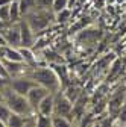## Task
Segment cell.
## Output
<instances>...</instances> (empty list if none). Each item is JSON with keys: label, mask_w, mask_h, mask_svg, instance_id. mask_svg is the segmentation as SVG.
<instances>
[{"label": "cell", "mask_w": 126, "mask_h": 127, "mask_svg": "<svg viewBox=\"0 0 126 127\" xmlns=\"http://www.w3.org/2000/svg\"><path fill=\"white\" fill-rule=\"evenodd\" d=\"M24 127H35V115L30 117V118L27 120V123L24 124Z\"/></svg>", "instance_id": "cell-31"}, {"label": "cell", "mask_w": 126, "mask_h": 127, "mask_svg": "<svg viewBox=\"0 0 126 127\" xmlns=\"http://www.w3.org/2000/svg\"><path fill=\"white\" fill-rule=\"evenodd\" d=\"M44 58L46 61L49 64H64V59H62V56L53 50H46L44 52Z\"/></svg>", "instance_id": "cell-18"}, {"label": "cell", "mask_w": 126, "mask_h": 127, "mask_svg": "<svg viewBox=\"0 0 126 127\" xmlns=\"http://www.w3.org/2000/svg\"><path fill=\"white\" fill-rule=\"evenodd\" d=\"M67 3H68V0H53V5H52V11L56 14L62 9H65L67 8Z\"/></svg>", "instance_id": "cell-24"}, {"label": "cell", "mask_w": 126, "mask_h": 127, "mask_svg": "<svg viewBox=\"0 0 126 127\" xmlns=\"http://www.w3.org/2000/svg\"><path fill=\"white\" fill-rule=\"evenodd\" d=\"M11 2H12V0H0V8L5 6V5H9Z\"/></svg>", "instance_id": "cell-33"}, {"label": "cell", "mask_w": 126, "mask_h": 127, "mask_svg": "<svg viewBox=\"0 0 126 127\" xmlns=\"http://www.w3.org/2000/svg\"><path fill=\"white\" fill-rule=\"evenodd\" d=\"M2 35L6 39V44L9 47H14V49H20L21 47V36H20V24L18 23H14L6 26L5 29L0 30Z\"/></svg>", "instance_id": "cell-6"}, {"label": "cell", "mask_w": 126, "mask_h": 127, "mask_svg": "<svg viewBox=\"0 0 126 127\" xmlns=\"http://www.w3.org/2000/svg\"><path fill=\"white\" fill-rule=\"evenodd\" d=\"M18 50H20V53H21V56H23V61L27 64L30 68H35V67H37V56L34 55L32 49H27V47H20Z\"/></svg>", "instance_id": "cell-13"}, {"label": "cell", "mask_w": 126, "mask_h": 127, "mask_svg": "<svg viewBox=\"0 0 126 127\" xmlns=\"http://www.w3.org/2000/svg\"><path fill=\"white\" fill-rule=\"evenodd\" d=\"M125 97H126V92L125 89H119L116 91L111 97H109L108 100V106H106V112L109 114V117H113L116 118L117 114H119V110L122 109L123 103H125Z\"/></svg>", "instance_id": "cell-7"}, {"label": "cell", "mask_w": 126, "mask_h": 127, "mask_svg": "<svg viewBox=\"0 0 126 127\" xmlns=\"http://www.w3.org/2000/svg\"><path fill=\"white\" fill-rule=\"evenodd\" d=\"M87 24H90V18H85V21H79L74 27H71V32H73V30H74V32H76V30H82L84 26H87Z\"/></svg>", "instance_id": "cell-28"}, {"label": "cell", "mask_w": 126, "mask_h": 127, "mask_svg": "<svg viewBox=\"0 0 126 127\" xmlns=\"http://www.w3.org/2000/svg\"><path fill=\"white\" fill-rule=\"evenodd\" d=\"M5 101V97H3V92L0 91V103H3Z\"/></svg>", "instance_id": "cell-35"}, {"label": "cell", "mask_w": 126, "mask_h": 127, "mask_svg": "<svg viewBox=\"0 0 126 127\" xmlns=\"http://www.w3.org/2000/svg\"><path fill=\"white\" fill-rule=\"evenodd\" d=\"M71 109H73V103L65 97V94L62 92V89H59L58 92L53 94V115L71 120L73 118Z\"/></svg>", "instance_id": "cell-4"}, {"label": "cell", "mask_w": 126, "mask_h": 127, "mask_svg": "<svg viewBox=\"0 0 126 127\" xmlns=\"http://www.w3.org/2000/svg\"><path fill=\"white\" fill-rule=\"evenodd\" d=\"M62 92L65 94V97H67L71 103H74V101H76V98L81 95V92H82V91H81V88H79V86H76V85H68L67 88L62 89Z\"/></svg>", "instance_id": "cell-17"}, {"label": "cell", "mask_w": 126, "mask_h": 127, "mask_svg": "<svg viewBox=\"0 0 126 127\" xmlns=\"http://www.w3.org/2000/svg\"><path fill=\"white\" fill-rule=\"evenodd\" d=\"M34 117V115H32ZM30 117H23V115H18V114H11L9 120L6 121V127H24V124L27 123Z\"/></svg>", "instance_id": "cell-14"}, {"label": "cell", "mask_w": 126, "mask_h": 127, "mask_svg": "<svg viewBox=\"0 0 126 127\" xmlns=\"http://www.w3.org/2000/svg\"><path fill=\"white\" fill-rule=\"evenodd\" d=\"M27 76L32 77L40 86H44L46 89H49V92H52V94H55L59 89H62L61 88V82H59L56 73L53 71V68H49V67H35V68L29 70Z\"/></svg>", "instance_id": "cell-1"}, {"label": "cell", "mask_w": 126, "mask_h": 127, "mask_svg": "<svg viewBox=\"0 0 126 127\" xmlns=\"http://www.w3.org/2000/svg\"><path fill=\"white\" fill-rule=\"evenodd\" d=\"M20 17H21V14H20V8H18V0H12L9 5V24L18 23Z\"/></svg>", "instance_id": "cell-15"}, {"label": "cell", "mask_w": 126, "mask_h": 127, "mask_svg": "<svg viewBox=\"0 0 126 127\" xmlns=\"http://www.w3.org/2000/svg\"><path fill=\"white\" fill-rule=\"evenodd\" d=\"M38 83L34 80L32 77H29L27 74L24 76H17V77H11L9 79V86L20 95H27V92L32 89L34 86H37Z\"/></svg>", "instance_id": "cell-5"}, {"label": "cell", "mask_w": 126, "mask_h": 127, "mask_svg": "<svg viewBox=\"0 0 126 127\" xmlns=\"http://www.w3.org/2000/svg\"><path fill=\"white\" fill-rule=\"evenodd\" d=\"M35 127H52V117L37 114L35 115Z\"/></svg>", "instance_id": "cell-21"}, {"label": "cell", "mask_w": 126, "mask_h": 127, "mask_svg": "<svg viewBox=\"0 0 126 127\" xmlns=\"http://www.w3.org/2000/svg\"><path fill=\"white\" fill-rule=\"evenodd\" d=\"M0 76H3V77H9L8 71H6V68H5V65H3V62H2V59H0Z\"/></svg>", "instance_id": "cell-30"}, {"label": "cell", "mask_w": 126, "mask_h": 127, "mask_svg": "<svg viewBox=\"0 0 126 127\" xmlns=\"http://www.w3.org/2000/svg\"><path fill=\"white\" fill-rule=\"evenodd\" d=\"M37 114H41V115H46V117L53 115V94H47L41 100V103L38 104Z\"/></svg>", "instance_id": "cell-12"}, {"label": "cell", "mask_w": 126, "mask_h": 127, "mask_svg": "<svg viewBox=\"0 0 126 127\" xmlns=\"http://www.w3.org/2000/svg\"><path fill=\"white\" fill-rule=\"evenodd\" d=\"M55 17V12L52 9H43V8H34L30 12L24 15V20L29 24V27L34 30V33L44 30L52 23Z\"/></svg>", "instance_id": "cell-3"}, {"label": "cell", "mask_w": 126, "mask_h": 127, "mask_svg": "<svg viewBox=\"0 0 126 127\" xmlns=\"http://www.w3.org/2000/svg\"><path fill=\"white\" fill-rule=\"evenodd\" d=\"M47 94H52V92H49V89H46L44 86H40V85L34 86L32 89L27 92L26 98H27V101H29L30 107L34 109V112H35V114H37V110H38V104L41 103V100L46 97Z\"/></svg>", "instance_id": "cell-8"}, {"label": "cell", "mask_w": 126, "mask_h": 127, "mask_svg": "<svg viewBox=\"0 0 126 127\" xmlns=\"http://www.w3.org/2000/svg\"><path fill=\"white\" fill-rule=\"evenodd\" d=\"M52 68L56 73L59 82H61V88H62L67 83V79H68L67 77V68H65V65H61V64H52Z\"/></svg>", "instance_id": "cell-16"}, {"label": "cell", "mask_w": 126, "mask_h": 127, "mask_svg": "<svg viewBox=\"0 0 126 127\" xmlns=\"http://www.w3.org/2000/svg\"><path fill=\"white\" fill-rule=\"evenodd\" d=\"M114 120L116 118H113V117H106L100 121L99 127H114Z\"/></svg>", "instance_id": "cell-27"}, {"label": "cell", "mask_w": 126, "mask_h": 127, "mask_svg": "<svg viewBox=\"0 0 126 127\" xmlns=\"http://www.w3.org/2000/svg\"><path fill=\"white\" fill-rule=\"evenodd\" d=\"M9 5H5V6L0 8V20L5 21L6 24H9Z\"/></svg>", "instance_id": "cell-25"}, {"label": "cell", "mask_w": 126, "mask_h": 127, "mask_svg": "<svg viewBox=\"0 0 126 127\" xmlns=\"http://www.w3.org/2000/svg\"><path fill=\"white\" fill-rule=\"evenodd\" d=\"M90 101V97L88 94L85 92H81V95L76 98V101L73 103V109H71V117L76 118V120H81L84 117V114L87 112V104Z\"/></svg>", "instance_id": "cell-10"}, {"label": "cell", "mask_w": 126, "mask_h": 127, "mask_svg": "<svg viewBox=\"0 0 126 127\" xmlns=\"http://www.w3.org/2000/svg\"><path fill=\"white\" fill-rule=\"evenodd\" d=\"M20 36H21V47H27L32 49L35 44V33L34 30L29 27V24L26 23V20H20Z\"/></svg>", "instance_id": "cell-9"}, {"label": "cell", "mask_w": 126, "mask_h": 127, "mask_svg": "<svg viewBox=\"0 0 126 127\" xmlns=\"http://www.w3.org/2000/svg\"><path fill=\"white\" fill-rule=\"evenodd\" d=\"M11 109L6 106V103L3 101V103H0V121H3L5 124H6V121L9 120V117H11Z\"/></svg>", "instance_id": "cell-23"}, {"label": "cell", "mask_w": 126, "mask_h": 127, "mask_svg": "<svg viewBox=\"0 0 126 127\" xmlns=\"http://www.w3.org/2000/svg\"><path fill=\"white\" fill-rule=\"evenodd\" d=\"M100 36H102V32L99 29H82V30H79L76 39L79 41V42H82V44H85V42L88 44V42L99 41Z\"/></svg>", "instance_id": "cell-11"}, {"label": "cell", "mask_w": 126, "mask_h": 127, "mask_svg": "<svg viewBox=\"0 0 126 127\" xmlns=\"http://www.w3.org/2000/svg\"><path fill=\"white\" fill-rule=\"evenodd\" d=\"M52 127H73V124H71V120L68 118L52 115Z\"/></svg>", "instance_id": "cell-19"}, {"label": "cell", "mask_w": 126, "mask_h": 127, "mask_svg": "<svg viewBox=\"0 0 126 127\" xmlns=\"http://www.w3.org/2000/svg\"><path fill=\"white\" fill-rule=\"evenodd\" d=\"M53 0H35V8H43V9H52Z\"/></svg>", "instance_id": "cell-26"}, {"label": "cell", "mask_w": 126, "mask_h": 127, "mask_svg": "<svg viewBox=\"0 0 126 127\" xmlns=\"http://www.w3.org/2000/svg\"><path fill=\"white\" fill-rule=\"evenodd\" d=\"M8 85H9V77H3V76H0V91H3Z\"/></svg>", "instance_id": "cell-29"}, {"label": "cell", "mask_w": 126, "mask_h": 127, "mask_svg": "<svg viewBox=\"0 0 126 127\" xmlns=\"http://www.w3.org/2000/svg\"><path fill=\"white\" fill-rule=\"evenodd\" d=\"M5 45H8V44H6V39H5V36L2 35V32H0V47H5Z\"/></svg>", "instance_id": "cell-32"}, {"label": "cell", "mask_w": 126, "mask_h": 127, "mask_svg": "<svg viewBox=\"0 0 126 127\" xmlns=\"http://www.w3.org/2000/svg\"><path fill=\"white\" fill-rule=\"evenodd\" d=\"M2 92H3V97H5V103L11 109V112L23 115V117H32V115H35L34 109L30 107V104H29V101L26 98V95L17 94L9 85Z\"/></svg>", "instance_id": "cell-2"}, {"label": "cell", "mask_w": 126, "mask_h": 127, "mask_svg": "<svg viewBox=\"0 0 126 127\" xmlns=\"http://www.w3.org/2000/svg\"><path fill=\"white\" fill-rule=\"evenodd\" d=\"M70 14H71V9L65 8V9H62V11H59V12L55 14V20H56L58 23H65V21L70 18Z\"/></svg>", "instance_id": "cell-22"}, {"label": "cell", "mask_w": 126, "mask_h": 127, "mask_svg": "<svg viewBox=\"0 0 126 127\" xmlns=\"http://www.w3.org/2000/svg\"><path fill=\"white\" fill-rule=\"evenodd\" d=\"M6 26H9V24H6L5 21H2V20H0V30H2V29H5Z\"/></svg>", "instance_id": "cell-34"}, {"label": "cell", "mask_w": 126, "mask_h": 127, "mask_svg": "<svg viewBox=\"0 0 126 127\" xmlns=\"http://www.w3.org/2000/svg\"><path fill=\"white\" fill-rule=\"evenodd\" d=\"M18 8H20V14L26 15L35 8V0H18Z\"/></svg>", "instance_id": "cell-20"}]
</instances>
